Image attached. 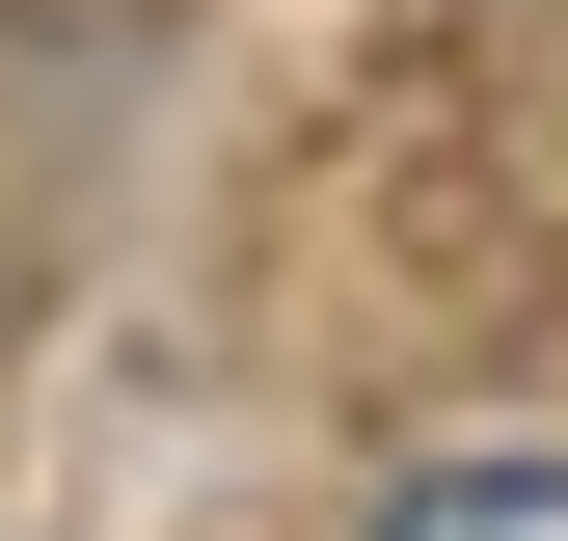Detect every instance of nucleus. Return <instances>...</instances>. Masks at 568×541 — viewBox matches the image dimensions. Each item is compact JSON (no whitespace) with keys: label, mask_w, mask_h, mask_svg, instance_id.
<instances>
[{"label":"nucleus","mask_w":568,"mask_h":541,"mask_svg":"<svg viewBox=\"0 0 568 541\" xmlns=\"http://www.w3.org/2000/svg\"><path fill=\"white\" fill-rule=\"evenodd\" d=\"M379 541H568V460H406Z\"/></svg>","instance_id":"f257e3e1"}]
</instances>
